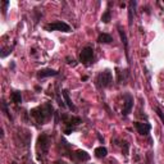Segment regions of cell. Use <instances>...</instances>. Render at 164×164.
Masks as SVG:
<instances>
[{
  "label": "cell",
  "mask_w": 164,
  "mask_h": 164,
  "mask_svg": "<svg viewBox=\"0 0 164 164\" xmlns=\"http://www.w3.org/2000/svg\"><path fill=\"white\" fill-rule=\"evenodd\" d=\"M155 112H156V114H158V117L160 118V120H162V123L164 124V113L162 112V109L159 108V107H156L155 108Z\"/></svg>",
  "instance_id": "e0dca14e"
},
{
  "label": "cell",
  "mask_w": 164,
  "mask_h": 164,
  "mask_svg": "<svg viewBox=\"0 0 164 164\" xmlns=\"http://www.w3.org/2000/svg\"><path fill=\"white\" fill-rule=\"evenodd\" d=\"M133 126L136 127L137 132L140 135H142V136H146V135H149V132H150L151 129V126L149 123H141V122H135Z\"/></svg>",
  "instance_id": "52a82bcc"
},
{
  "label": "cell",
  "mask_w": 164,
  "mask_h": 164,
  "mask_svg": "<svg viewBox=\"0 0 164 164\" xmlns=\"http://www.w3.org/2000/svg\"><path fill=\"white\" fill-rule=\"evenodd\" d=\"M132 107H133V98L129 94H126L124 95V108H123V115L124 117L131 113Z\"/></svg>",
  "instance_id": "8992f818"
},
{
  "label": "cell",
  "mask_w": 164,
  "mask_h": 164,
  "mask_svg": "<svg viewBox=\"0 0 164 164\" xmlns=\"http://www.w3.org/2000/svg\"><path fill=\"white\" fill-rule=\"evenodd\" d=\"M93 58H94V49L93 47L86 46L82 49L81 54H80L81 63H84L85 65H89V64H91V62H93Z\"/></svg>",
  "instance_id": "3957f363"
},
{
  "label": "cell",
  "mask_w": 164,
  "mask_h": 164,
  "mask_svg": "<svg viewBox=\"0 0 164 164\" xmlns=\"http://www.w3.org/2000/svg\"><path fill=\"white\" fill-rule=\"evenodd\" d=\"M128 147H129L128 142L124 141V142H123V154H124V155H128Z\"/></svg>",
  "instance_id": "d6986e66"
},
{
  "label": "cell",
  "mask_w": 164,
  "mask_h": 164,
  "mask_svg": "<svg viewBox=\"0 0 164 164\" xmlns=\"http://www.w3.org/2000/svg\"><path fill=\"white\" fill-rule=\"evenodd\" d=\"M62 95H63V98H64V101H65V105H67V107L71 108V109H74V105H73V103H72V100H71V98H69L68 91L63 90V91H62Z\"/></svg>",
  "instance_id": "8fae6325"
},
{
  "label": "cell",
  "mask_w": 164,
  "mask_h": 164,
  "mask_svg": "<svg viewBox=\"0 0 164 164\" xmlns=\"http://www.w3.org/2000/svg\"><path fill=\"white\" fill-rule=\"evenodd\" d=\"M51 112H53V108L50 107V104H46L45 107H38V108L32 109L31 114H32V117L36 119V122L38 124H42L45 122V119L53 114Z\"/></svg>",
  "instance_id": "6da1fadb"
},
{
  "label": "cell",
  "mask_w": 164,
  "mask_h": 164,
  "mask_svg": "<svg viewBox=\"0 0 164 164\" xmlns=\"http://www.w3.org/2000/svg\"><path fill=\"white\" fill-rule=\"evenodd\" d=\"M3 110H4V112H5V114L8 115V117L12 119V115H11V113H9V110H8V105H7L5 101H3Z\"/></svg>",
  "instance_id": "ac0fdd59"
},
{
  "label": "cell",
  "mask_w": 164,
  "mask_h": 164,
  "mask_svg": "<svg viewBox=\"0 0 164 164\" xmlns=\"http://www.w3.org/2000/svg\"><path fill=\"white\" fill-rule=\"evenodd\" d=\"M118 32H119V36H120V40H122L123 45H124V50H126V56L127 59H129V54H128V40H127V35L126 32L123 31V28L118 26Z\"/></svg>",
  "instance_id": "ba28073f"
},
{
  "label": "cell",
  "mask_w": 164,
  "mask_h": 164,
  "mask_svg": "<svg viewBox=\"0 0 164 164\" xmlns=\"http://www.w3.org/2000/svg\"><path fill=\"white\" fill-rule=\"evenodd\" d=\"M82 122L81 120V118H78V117H72L68 122H67V124H68V126L72 128V126H78V124Z\"/></svg>",
  "instance_id": "9a60e30c"
},
{
  "label": "cell",
  "mask_w": 164,
  "mask_h": 164,
  "mask_svg": "<svg viewBox=\"0 0 164 164\" xmlns=\"http://www.w3.org/2000/svg\"><path fill=\"white\" fill-rule=\"evenodd\" d=\"M98 41L101 42V44H109V42L113 41V38L110 35H108V33H101V35H99Z\"/></svg>",
  "instance_id": "7c38bea8"
},
{
  "label": "cell",
  "mask_w": 164,
  "mask_h": 164,
  "mask_svg": "<svg viewBox=\"0 0 164 164\" xmlns=\"http://www.w3.org/2000/svg\"><path fill=\"white\" fill-rule=\"evenodd\" d=\"M110 19H112V13H110V11H107L103 14V17H101V21L104 23H109Z\"/></svg>",
  "instance_id": "2e32d148"
},
{
  "label": "cell",
  "mask_w": 164,
  "mask_h": 164,
  "mask_svg": "<svg viewBox=\"0 0 164 164\" xmlns=\"http://www.w3.org/2000/svg\"><path fill=\"white\" fill-rule=\"evenodd\" d=\"M54 164H58V163H54Z\"/></svg>",
  "instance_id": "44dd1931"
},
{
  "label": "cell",
  "mask_w": 164,
  "mask_h": 164,
  "mask_svg": "<svg viewBox=\"0 0 164 164\" xmlns=\"http://www.w3.org/2000/svg\"><path fill=\"white\" fill-rule=\"evenodd\" d=\"M107 154H108V150H107V147H104V146H99L95 149V155L98 158H105Z\"/></svg>",
  "instance_id": "4fadbf2b"
},
{
  "label": "cell",
  "mask_w": 164,
  "mask_h": 164,
  "mask_svg": "<svg viewBox=\"0 0 164 164\" xmlns=\"http://www.w3.org/2000/svg\"><path fill=\"white\" fill-rule=\"evenodd\" d=\"M113 82V76H112V72L109 69H105L103 72H100L98 78H96V85L100 89H105V87H109Z\"/></svg>",
  "instance_id": "7a4b0ae2"
},
{
  "label": "cell",
  "mask_w": 164,
  "mask_h": 164,
  "mask_svg": "<svg viewBox=\"0 0 164 164\" xmlns=\"http://www.w3.org/2000/svg\"><path fill=\"white\" fill-rule=\"evenodd\" d=\"M58 74H59V72L58 71H54L51 68H46V69L38 71L37 77L38 78H45V77H53V76H58Z\"/></svg>",
  "instance_id": "9c48e42d"
},
{
  "label": "cell",
  "mask_w": 164,
  "mask_h": 164,
  "mask_svg": "<svg viewBox=\"0 0 164 164\" xmlns=\"http://www.w3.org/2000/svg\"><path fill=\"white\" fill-rule=\"evenodd\" d=\"M11 98H12L13 103H16V104H21L22 103V95H21V93H18V91H14V93H12Z\"/></svg>",
  "instance_id": "5bb4252c"
},
{
  "label": "cell",
  "mask_w": 164,
  "mask_h": 164,
  "mask_svg": "<svg viewBox=\"0 0 164 164\" xmlns=\"http://www.w3.org/2000/svg\"><path fill=\"white\" fill-rule=\"evenodd\" d=\"M76 156H77V159L78 160H81V162H87L89 159H90V155L87 153H86L85 150H77L76 151Z\"/></svg>",
  "instance_id": "30bf717a"
},
{
  "label": "cell",
  "mask_w": 164,
  "mask_h": 164,
  "mask_svg": "<svg viewBox=\"0 0 164 164\" xmlns=\"http://www.w3.org/2000/svg\"><path fill=\"white\" fill-rule=\"evenodd\" d=\"M9 5V2H7V0H5V2H3V7H4V13H5V11H7V7Z\"/></svg>",
  "instance_id": "ffe728a7"
},
{
  "label": "cell",
  "mask_w": 164,
  "mask_h": 164,
  "mask_svg": "<svg viewBox=\"0 0 164 164\" xmlns=\"http://www.w3.org/2000/svg\"><path fill=\"white\" fill-rule=\"evenodd\" d=\"M37 144H38V149H41V153L42 154H47L49 151V146H50V140L46 135H41L37 140Z\"/></svg>",
  "instance_id": "5b68a950"
},
{
  "label": "cell",
  "mask_w": 164,
  "mask_h": 164,
  "mask_svg": "<svg viewBox=\"0 0 164 164\" xmlns=\"http://www.w3.org/2000/svg\"><path fill=\"white\" fill-rule=\"evenodd\" d=\"M45 30L47 31H63V32H69L71 27L67 25L65 22H54V23H49V25L45 26Z\"/></svg>",
  "instance_id": "277c9868"
}]
</instances>
